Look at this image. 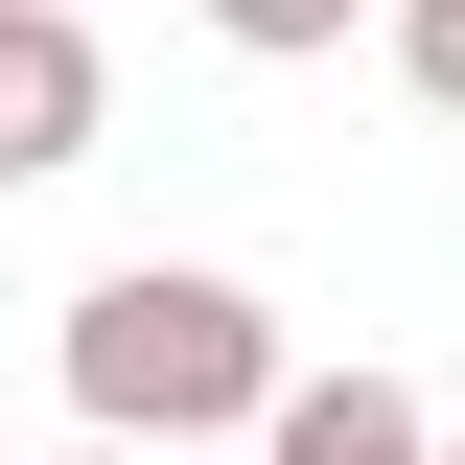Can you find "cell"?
<instances>
[{
    "instance_id": "5",
    "label": "cell",
    "mask_w": 465,
    "mask_h": 465,
    "mask_svg": "<svg viewBox=\"0 0 465 465\" xmlns=\"http://www.w3.org/2000/svg\"><path fill=\"white\" fill-rule=\"evenodd\" d=\"M372 0H210V47H256V70H302V47H349Z\"/></svg>"
},
{
    "instance_id": "1",
    "label": "cell",
    "mask_w": 465,
    "mask_h": 465,
    "mask_svg": "<svg viewBox=\"0 0 465 465\" xmlns=\"http://www.w3.org/2000/svg\"><path fill=\"white\" fill-rule=\"evenodd\" d=\"M70 419H94V442H256V396H280L302 349H280V302L256 280H210V256H116V280H70Z\"/></svg>"
},
{
    "instance_id": "7",
    "label": "cell",
    "mask_w": 465,
    "mask_h": 465,
    "mask_svg": "<svg viewBox=\"0 0 465 465\" xmlns=\"http://www.w3.org/2000/svg\"><path fill=\"white\" fill-rule=\"evenodd\" d=\"M442 465H465V419H442Z\"/></svg>"
},
{
    "instance_id": "4",
    "label": "cell",
    "mask_w": 465,
    "mask_h": 465,
    "mask_svg": "<svg viewBox=\"0 0 465 465\" xmlns=\"http://www.w3.org/2000/svg\"><path fill=\"white\" fill-rule=\"evenodd\" d=\"M372 47H396L419 116H465V0H372Z\"/></svg>"
},
{
    "instance_id": "3",
    "label": "cell",
    "mask_w": 465,
    "mask_h": 465,
    "mask_svg": "<svg viewBox=\"0 0 465 465\" xmlns=\"http://www.w3.org/2000/svg\"><path fill=\"white\" fill-rule=\"evenodd\" d=\"M256 465H442V419H419L396 372H280V396H256Z\"/></svg>"
},
{
    "instance_id": "6",
    "label": "cell",
    "mask_w": 465,
    "mask_h": 465,
    "mask_svg": "<svg viewBox=\"0 0 465 465\" xmlns=\"http://www.w3.org/2000/svg\"><path fill=\"white\" fill-rule=\"evenodd\" d=\"M70 465H163V442H70Z\"/></svg>"
},
{
    "instance_id": "2",
    "label": "cell",
    "mask_w": 465,
    "mask_h": 465,
    "mask_svg": "<svg viewBox=\"0 0 465 465\" xmlns=\"http://www.w3.org/2000/svg\"><path fill=\"white\" fill-rule=\"evenodd\" d=\"M94 116H116V70H94V0H0V186L94 163Z\"/></svg>"
}]
</instances>
